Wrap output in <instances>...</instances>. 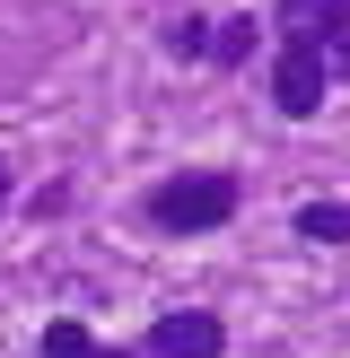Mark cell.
<instances>
[{
  "instance_id": "obj_4",
  "label": "cell",
  "mask_w": 350,
  "mask_h": 358,
  "mask_svg": "<svg viewBox=\"0 0 350 358\" xmlns=\"http://www.w3.org/2000/svg\"><path fill=\"white\" fill-rule=\"evenodd\" d=\"M342 27H350V0H272V35H280V44L324 52Z\"/></svg>"
},
{
  "instance_id": "obj_2",
  "label": "cell",
  "mask_w": 350,
  "mask_h": 358,
  "mask_svg": "<svg viewBox=\"0 0 350 358\" xmlns=\"http://www.w3.org/2000/svg\"><path fill=\"white\" fill-rule=\"evenodd\" d=\"M140 358H227V324L210 306H167V315H149Z\"/></svg>"
},
{
  "instance_id": "obj_10",
  "label": "cell",
  "mask_w": 350,
  "mask_h": 358,
  "mask_svg": "<svg viewBox=\"0 0 350 358\" xmlns=\"http://www.w3.org/2000/svg\"><path fill=\"white\" fill-rule=\"evenodd\" d=\"M9 201H18V166L0 157V210H9Z\"/></svg>"
},
{
  "instance_id": "obj_3",
  "label": "cell",
  "mask_w": 350,
  "mask_h": 358,
  "mask_svg": "<svg viewBox=\"0 0 350 358\" xmlns=\"http://www.w3.org/2000/svg\"><path fill=\"white\" fill-rule=\"evenodd\" d=\"M324 87H332L324 52H307V44H280V52H272V105H280L289 122H315V105H324Z\"/></svg>"
},
{
  "instance_id": "obj_5",
  "label": "cell",
  "mask_w": 350,
  "mask_h": 358,
  "mask_svg": "<svg viewBox=\"0 0 350 358\" xmlns=\"http://www.w3.org/2000/svg\"><path fill=\"white\" fill-rule=\"evenodd\" d=\"M254 52H262V17H210V52H202V62L210 70H245V62H254Z\"/></svg>"
},
{
  "instance_id": "obj_6",
  "label": "cell",
  "mask_w": 350,
  "mask_h": 358,
  "mask_svg": "<svg viewBox=\"0 0 350 358\" xmlns=\"http://www.w3.org/2000/svg\"><path fill=\"white\" fill-rule=\"evenodd\" d=\"M158 44H167V62H202V52H210V17L202 9H175L167 27H158Z\"/></svg>"
},
{
  "instance_id": "obj_8",
  "label": "cell",
  "mask_w": 350,
  "mask_h": 358,
  "mask_svg": "<svg viewBox=\"0 0 350 358\" xmlns=\"http://www.w3.org/2000/svg\"><path fill=\"white\" fill-rule=\"evenodd\" d=\"M97 350V332L79 324V315H62V324H44V341H35V358H88Z\"/></svg>"
},
{
  "instance_id": "obj_7",
  "label": "cell",
  "mask_w": 350,
  "mask_h": 358,
  "mask_svg": "<svg viewBox=\"0 0 350 358\" xmlns=\"http://www.w3.org/2000/svg\"><path fill=\"white\" fill-rule=\"evenodd\" d=\"M289 227H298L307 245H350V201H307Z\"/></svg>"
},
{
  "instance_id": "obj_9",
  "label": "cell",
  "mask_w": 350,
  "mask_h": 358,
  "mask_svg": "<svg viewBox=\"0 0 350 358\" xmlns=\"http://www.w3.org/2000/svg\"><path fill=\"white\" fill-rule=\"evenodd\" d=\"M324 70H332V79H350V27H342V35L324 44Z\"/></svg>"
},
{
  "instance_id": "obj_11",
  "label": "cell",
  "mask_w": 350,
  "mask_h": 358,
  "mask_svg": "<svg viewBox=\"0 0 350 358\" xmlns=\"http://www.w3.org/2000/svg\"><path fill=\"white\" fill-rule=\"evenodd\" d=\"M88 358H140V350H88Z\"/></svg>"
},
{
  "instance_id": "obj_1",
  "label": "cell",
  "mask_w": 350,
  "mask_h": 358,
  "mask_svg": "<svg viewBox=\"0 0 350 358\" xmlns=\"http://www.w3.org/2000/svg\"><path fill=\"white\" fill-rule=\"evenodd\" d=\"M237 201H245V184L227 166H184V175H167V184L140 201V219L167 227V236H219V227L237 219Z\"/></svg>"
}]
</instances>
